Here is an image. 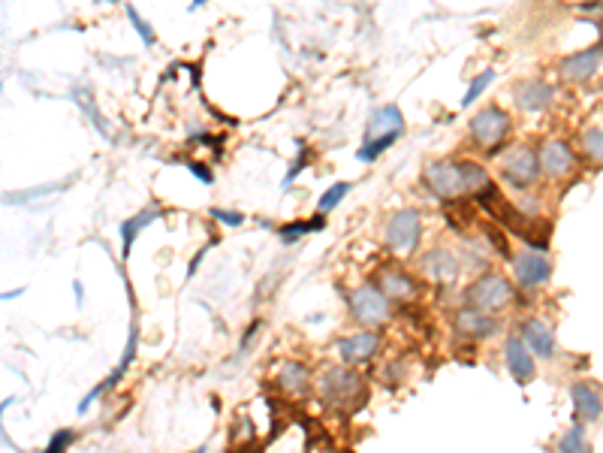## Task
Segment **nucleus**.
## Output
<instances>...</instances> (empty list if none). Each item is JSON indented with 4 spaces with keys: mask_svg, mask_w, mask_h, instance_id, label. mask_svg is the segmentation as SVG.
<instances>
[{
    "mask_svg": "<svg viewBox=\"0 0 603 453\" xmlns=\"http://www.w3.org/2000/svg\"><path fill=\"white\" fill-rule=\"evenodd\" d=\"M488 172L486 166H480L474 161H431L425 166V185L434 191V196L440 200H453L459 194H471L483 191L488 185Z\"/></svg>",
    "mask_w": 603,
    "mask_h": 453,
    "instance_id": "f257e3e1",
    "label": "nucleus"
},
{
    "mask_svg": "<svg viewBox=\"0 0 603 453\" xmlns=\"http://www.w3.org/2000/svg\"><path fill=\"white\" fill-rule=\"evenodd\" d=\"M513 284L507 281V278L501 275V272H486V275H480L474 284L464 290V299H468V308H474V312H501V308H507L510 302H513Z\"/></svg>",
    "mask_w": 603,
    "mask_h": 453,
    "instance_id": "f03ea898",
    "label": "nucleus"
},
{
    "mask_svg": "<svg viewBox=\"0 0 603 453\" xmlns=\"http://www.w3.org/2000/svg\"><path fill=\"white\" fill-rule=\"evenodd\" d=\"M362 393H365L362 378L347 366L329 369V372L323 375V381H320V396H323V402H329V405H344L347 408V405H353V399H362Z\"/></svg>",
    "mask_w": 603,
    "mask_h": 453,
    "instance_id": "7ed1b4c3",
    "label": "nucleus"
},
{
    "mask_svg": "<svg viewBox=\"0 0 603 453\" xmlns=\"http://www.w3.org/2000/svg\"><path fill=\"white\" fill-rule=\"evenodd\" d=\"M419 233H423V215L416 209H401L389 218L386 224V245L395 254H410L419 245Z\"/></svg>",
    "mask_w": 603,
    "mask_h": 453,
    "instance_id": "20e7f679",
    "label": "nucleus"
},
{
    "mask_svg": "<svg viewBox=\"0 0 603 453\" xmlns=\"http://www.w3.org/2000/svg\"><path fill=\"white\" fill-rule=\"evenodd\" d=\"M350 312H353V317L359 323H365V327H380V323L389 321L392 305H389V299L374 284H365L359 290L350 293Z\"/></svg>",
    "mask_w": 603,
    "mask_h": 453,
    "instance_id": "39448f33",
    "label": "nucleus"
},
{
    "mask_svg": "<svg viewBox=\"0 0 603 453\" xmlns=\"http://www.w3.org/2000/svg\"><path fill=\"white\" fill-rule=\"evenodd\" d=\"M471 136L480 142V146L488 148V154H495V146H501L504 136L510 133V115L498 106H486L480 109L474 118H471Z\"/></svg>",
    "mask_w": 603,
    "mask_h": 453,
    "instance_id": "423d86ee",
    "label": "nucleus"
},
{
    "mask_svg": "<svg viewBox=\"0 0 603 453\" xmlns=\"http://www.w3.org/2000/svg\"><path fill=\"white\" fill-rule=\"evenodd\" d=\"M501 176L516 187H528L537 181L540 170H537V154L528 148V146H516L504 154L501 161Z\"/></svg>",
    "mask_w": 603,
    "mask_h": 453,
    "instance_id": "0eeeda50",
    "label": "nucleus"
},
{
    "mask_svg": "<svg viewBox=\"0 0 603 453\" xmlns=\"http://www.w3.org/2000/svg\"><path fill=\"white\" fill-rule=\"evenodd\" d=\"M513 275L519 287H525V290H531V287H540L549 281V275H552V263H549L546 254L540 251H522L519 257H513Z\"/></svg>",
    "mask_w": 603,
    "mask_h": 453,
    "instance_id": "6e6552de",
    "label": "nucleus"
},
{
    "mask_svg": "<svg viewBox=\"0 0 603 453\" xmlns=\"http://www.w3.org/2000/svg\"><path fill=\"white\" fill-rule=\"evenodd\" d=\"M377 287L386 299H399V302H414L419 297V281L410 272H404L399 266H383L377 278Z\"/></svg>",
    "mask_w": 603,
    "mask_h": 453,
    "instance_id": "1a4fd4ad",
    "label": "nucleus"
},
{
    "mask_svg": "<svg viewBox=\"0 0 603 453\" xmlns=\"http://www.w3.org/2000/svg\"><path fill=\"white\" fill-rule=\"evenodd\" d=\"M537 170L549 178H561L574 170V148L567 146L564 139H552L540 148L537 154Z\"/></svg>",
    "mask_w": 603,
    "mask_h": 453,
    "instance_id": "9d476101",
    "label": "nucleus"
},
{
    "mask_svg": "<svg viewBox=\"0 0 603 453\" xmlns=\"http://www.w3.org/2000/svg\"><path fill=\"white\" fill-rule=\"evenodd\" d=\"M519 338H522L525 347L531 351V357L537 353V357L549 360L555 353V332L543 317H531V321H525L522 323V336Z\"/></svg>",
    "mask_w": 603,
    "mask_h": 453,
    "instance_id": "9b49d317",
    "label": "nucleus"
},
{
    "mask_svg": "<svg viewBox=\"0 0 603 453\" xmlns=\"http://www.w3.org/2000/svg\"><path fill=\"white\" fill-rule=\"evenodd\" d=\"M423 275L431 278L438 284H449L459 278V260L447 251V248H431L429 254H423Z\"/></svg>",
    "mask_w": 603,
    "mask_h": 453,
    "instance_id": "f8f14e48",
    "label": "nucleus"
},
{
    "mask_svg": "<svg viewBox=\"0 0 603 453\" xmlns=\"http://www.w3.org/2000/svg\"><path fill=\"white\" fill-rule=\"evenodd\" d=\"M377 342H380L377 332L362 329V332H353V336L341 338V342H338V353H341V360H344L347 366H359V362H365V360L374 357V351H377Z\"/></svg>",
    "mask_w": 603,
    "mask_h": 453,
    "instance_id": "ddd939ff",
    "label": "nucleus"
},
{
    "mask_svg": "<svg viewBox=\"0 0 603 453\" xmlns=\"http://www.w3.org/2000/svg\"><path fill=\"white\" fill-rule=\"evenodd\" d=\"M504 360H507L510 375H513L519 384H528L531 378H534V372H537L531 351L525 347V342H522L519 336H510V338H507V345H504Z\"/></svg>",
    "mask_w": 603,
    "mask_h": 453,
    "instance_id": "4468645a",
    "label": "nucleus"
},
{
    "mask_svg": "<svg viewBox=\"0 0 603 453\" xmlns=\"http://www.w3.org/2000/svg\"><path fill=\"white\" fill-rule=\"evenodd\" d=\"M600 70V45H591L585 51H576L561 64V76L567 82H589Z\"/></svg>",
    "mask_w": 603,
    "mask_h": 453,
    "instance_id": "2eb2a0df",
    "label": "nucleus"
},
{
    "mask_svg": "<svg viewBox=\"0 0 603 453\" xmlns=\"http://www.w3.org/2000/svg\"><path fill=\"white\" fill-rule=\"evenodd\" d=\"M570 399H574V408H576V420H582V423L600 420L603 402H600V393L594 384H585V381L574 384V387H570Z\"/></svg>",
    "mask_w": 603,
    "mask_h": 453,
    "instance_id": "dca6fc26",
    "label": "nucleus"
},
{
    "mask_svg": "<svg viewBox=\"0 0 603 453\" xmlns=\"http://www.w3.org/2000/svg\"><path fill=\"white\" fill-rule=\"evenodd\" d=\"M555 97V88L543 79H528L516 88V103L522 106L525 112H543Z\"/></svg>",
    "mask_w": 603,
    "mask_h": 453,
    "instance_id": "f3484780",
    "label": "nucleus"
},
{
    "mask_svg": "<svg viewBox=\"0 0 603 453\" xmlns=\"http://www.w3.org/2000/svg\"><path fill=\"white\" fill-rule=\"evenodd\" d=\"M456 329L464 338H488L498 329V321L483 312H474V308H462V312H456Z\"/></svg>",
    "mask_w": 603,
    "mask_h": 453,
    "instance_id": "a211bd4d",
    "label": "nucleus"
},
{
    "mask_svg": "<svg viewBox=\"0 0 603 453\" xmlns=\"http://www.w3.org/2000/svg\"><path fill=\"white\" fill-rule=\"evenodd\" d=\"M404 130V115L399 106H380L374 109L371 124H368V139H377V136H401Z\"/></svg>",
    "mask_w": 603,
    "mask_h": 453,
    "instance_id": "6ab92c4d",
    "label": "nucleus"
},
{
    "mask_svg": "<svg viewBox=\"0 0 603 453\" xmlns=\"http://www.w3.org/2000/svg\"><path fill=\"white\" fill-rule=\"evenodd\" d=\"M278 384L289 396H305V390H308V369L302 362H281Z\"/></svg>",
    "mask_w": 603,
    "mask_h": 453,
    "instance_id": "aec40b11",
    "label": "nucleus"
},
{
    "mask_svg": "<svg viewBox=\"0 0 603 453\" xmlns=\"http://www.w3.org/2000/svg\"><path fill=\"white\" fill-rule=\"evenodd\" d=\"M558 450H561V453H591V444H589V438H585L582 423H576V426H570L567 432L561 435Z\"/></svg>",
    "mask_w": 603,
    "mask_h": 453,
    "instance_id": "412c9836",
    "label": "nucleus"
},
{
    "mask_svg": "<svg viewBox=\"0 0 603 453\" xmlns=\"http://www.w3.org/2000/svg\"><path fill=\"white\" fill-rule=\"evenodd\" d=\"M157 211L154 209H148V211H142V215H136V218H130V221L121 226V239H124V245H121V254H130V245H133V239L139 236V230L142 226H148L151 224V218H154Z\"/></svg>",
    "mask_w": 603,
    "mask_h": 453,
    "instance_id": "4be33fe9",
    "label": "nucleus"
},
{
    "mask_svg": "<svg viewBox=\"0 0 603 453\" xmlns=\"http://www.w3.org/2000/svg\"><path fill=\"white\" fill-rule=\"evenodd\" d=\"M582 151L591 157V161H600V154H603V130L598 124H591V127H585V130H582Z\"/></svg>",
    "mask_w": 603,
    "mask_h": 453,
    "instance_id": "5701e85b",
    "label": "nucleus"
},
{
    "mask_svg": "<svg viewBox=\"0 0 603 453\" xmlns=\"http://www.w3.org/2000/svg\"><path fill=\"white\" fill-rule=\"evenodd\" d=\"M395 139H399V136H377V139H368L359 151V161H374V157H380Z\"/></svg>",
    "mask_w": 603,
    "mask_h": 453,
    "instance_id": "b1692460",
    "label": "nucleus"
},
{
    "mask_svg": "<svg viewBox=\"0 0 603 453\" xmlns=\"http://www.w3.org/2000/svg\"><path fill=\"white\" fill-rule=\"evenodd\" d=\"M347 194H350V185H347V181H338V185H332L329 191L320 196V211H332Z\"/></svg>",
    "mask_w": 603,
    "mask_h": 453,
    "instance_id": "393cba45",
    "label": "nucleus"
},
{
    "mask_svg": "<svg viewBox=\"0 0 603 453\" xmlns=\"http://www.w3.org/2000/svg\"><path fill=\"white\" fill-rule=\"evenodd\" d=\"M492 79H495V70H483V73H480L477 79L468 85V91H464V100H462V106H471V103H474L477 97H480V94H483V91L488 88V82H492Z\"/></svg>",
    "mask_w": 603,
    "mask_h": 453,
    "instance_id": "a878e982",
    "label": "nucleus"
},
{
    "mask_svg": "<svg viewBox=\"0 0 603 453\" xmlns=\"http://www.w3.org/2000/svg\"><path fill=\"white\" fill-rule=\"evenodd\" d=\"M326 221H323V215H317V218H311L308 224H289V226H281V236L284 239H289V236H302V233H314V230H320Z\"/></svg>",
    "mask_w": 603,
    "mask_h": 453,
    "instance_id": "bb28decb",
    "label": "nucleus"
},
{
    "mask_svg": "<svg viewBox=\"0 0 603 453\" xmlns=\"http://www.w3.org/2000/svg\"><path fill=\"white\" fill-rule=\"evenodd\" d=\"M483 230H486V239L492 242L495 251H498L501 257H510V245H507V239H504V233L495 230V226H488V224H483Z\"/></svg>",
    "mask_w": 603,
    "mask_h": 453,
    "instance_id": "cd10ccee",
    "label": "nucleus"
},
{
    "mask_svg": "<svg viewBox=\"0 0 603 453\" xmlns=\"http://www.w3.org/2000/svg\"><path fill=\"white\" fill-rule=\"evenodd\" d=\"M70 441H73V429H60V432L51 435V441H49V448H45V453H64L67 448H70Z\"/></svg>",
    "mask_w": 603,
    "mask_h": 453,
    "instance_id": "c85d7f7f",
    "label": "nucleus"
},
{
    "mask_svg": "<svg viewBox=\"0 0 603 453\" xmlns=\"http://www.w3.org/2000/svg\"><path fill=\"white\" fill-rule=\"evenodd\" d=\"M127 15H130V21H133L136 34L142 36V43H145V45H151V43H154V34H151V30H148V25H145V21L139 19V12H136L133 6H127Z\"/></svg>",
    "mask_w": 603,
    "mask_h": 453,
    "instance_id": "c756f323",
    "label": "nucleus"
},
{
    "mask_svg": "<svg viewBox=\"0 0 603 453\" xmlns=\"http://www.w3.org/2000/svg\"><path fill=\"white\" fill-rule=\"evenodd\" d=\"M211 218H217V221H224V224H230V226H239V224L244 221L239 211H224V209H211Z\"/></svg>",
    "mask_w": 603,
    "mask_h": 453,
    "instance_id": "7c9ffc66",
    "label": "nucleus"
},
{
    "mask_svg": "<svg viewBox=\"0 0 603 453\" xmlns=\"http://www.w3.org/2000/svg\"><path fill=\"white\" fill-rule=\"evenodd\" d=\"M190 170H193V176L200 178V181H205V185H209V181H211V172H209V166H200V163H193V166H190Z\"/></svg>",
    "mask_w": 603,
    "mask_h": 453,
    "instance_id": "2f4dec72",
    "label": "nucleus"
},
{
    "mask_svg": "<svg viewBox=\"0 0 603 453\" xmlns=\"http://www.w3.org/2000/svg\"><path fill=\"white\" fill-rule=\"evenodd\" d=\"M25 293V287H19V290H10V293H0V302L3 299H15V297H21Z\"/></svg>",
    "mask_w": 603,
    "mask_h": 453,
    "instance_id": "473e14b6",
    "label": "nucleus"
},
{
    "mask_svg": "<svg viewBox=\"0 0 603 453\" xmlns=\"http://www.w3.org/2000/svg\"><path fill=\"white\" fill-rule=\"evenodd\" d=\"M196 453H205V444H202V448H200V450H196Z\"/></svg>",
    "mask_w": 603,
    "mask_h": 453,
    "instance_id": "72a5a7b5",
    "label": "nucleus"
}]
</instances>
